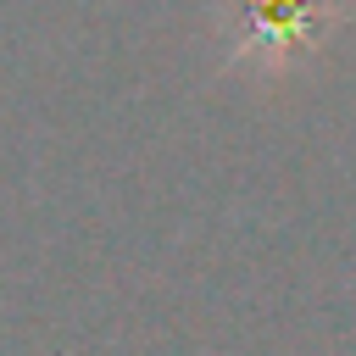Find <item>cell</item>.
Instances as JSON below:
<instances>
[{"mask_svg":"<svg viewBox=\"0 0 356 356\" xmlns=\"http://www.w3.org/2000/svg\"><path fill=\"white\" fill-rule=\"evenodd\" d=\"M234 11H239L234 44L245 50V61L289 67L300 50H317L334 0H234Z\"/></svg>","mask_w":356,"mask_h":356,"instance_id":"6da1fadb","label":"cell"}]
</instances>
